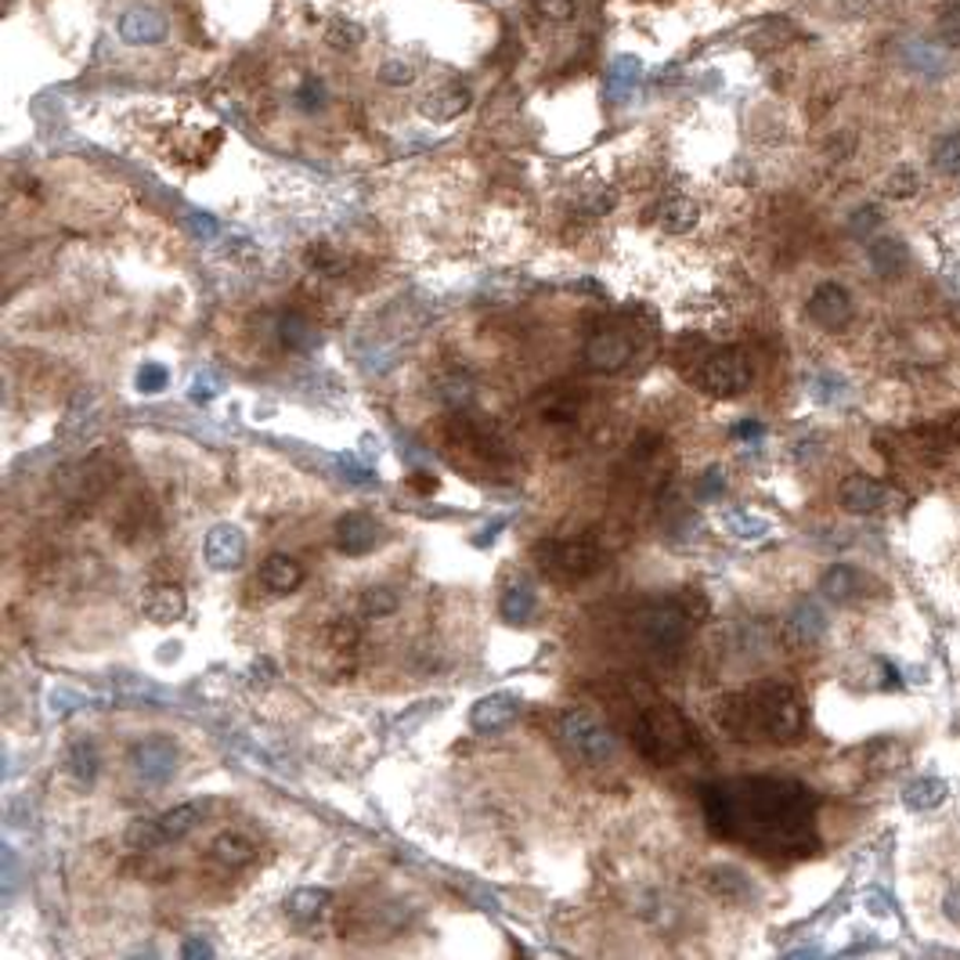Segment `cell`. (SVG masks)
Here are the masks:
<instances>
[{"label":"cell","mask_w":960,"mask_h":960,"mask_svg":"<svg viewBox=\"0 0 960 960\" xmlns=\"http://www.w3.org/2000/svg\"><path fill=\"white\" fill-rule=\"evenodd\" d=\"M708 831L762 856L816 849V795L784 776H733L700 787Z\"/></svg>","instance_id":"cell-1"},{"label":"cell","mask_w":960,"mask_h":960,"mask_svg":"<svg viewBox=\"0 0 960 960\" xmlns=\"http://www.w3.org/2000/svg\"><path fill=\"white\" fill-rule=\"evenodd\" d=\"M715 722L730 740L795 744L806 737V700L784 680H759L715 705Z\"/></svg>","instance_id":"cell-2"},{"label":"cell","mask_w":960,"mask_h":960,"mask_svg":"<svg viewBox=\"0 0 960 960\" xmlns=\"http://www.w3.org/2000/svg\"><path fill=\"white\" fill-rule=\"evenodd\" d=\"M628 737H632V748H636L650 765H675L683 755L694 751L697 730L690 726V719H686L672 700L647 694L643 700H636V708H632Z\"/></svg>","instance_id":"cell-3"},{"label":"cell","mask_w":960,"mask_h":960,"mask_svg":"<svg viewBox=\"0 0 960 960\" xmlns=\"http://www.w3.org/2000/svg\"><path fill=\"white\" fill-rule=\"evenodd\" d=\"M694 625H697V611H694L690 593L669 596V600H647L632 614V636H636L639 650H647L650 658H658L664 664L680 658Z\"/></svg>","instance_id":"cell-4"},{"label":"cell","mask_w":960,"mask_h":960,"mask_svg":"<svg viewBox=\"0 0 960 960\" xmlns=\"http://www.w3.org/2000/svg\"><path fill=\"white\" fill-rule=\"evenodd\" d=\"M535 563L538 571L546 574L549 582L557 585H578L596 578L607 563H611V552L600 541V535L593 531H582V535H557V538H541L535 546Z\"/></svg>","instance_id":"cell-5"},{"label":"cell","mask_w":960,"mask_h":960,"mask_svg":"<svg viewBox=\"0 0 960 960\" xmlns=\"http://www.w3.org/2000/svg\"><path fill=\"white\" fill-rule=\"evenodd\" d=\"M557 737H560L563 748L574 755V759H582L589 765L611 762L614 748H618L611 726H603V722L596 719L593 711H585V708L563 711V715L557 719Z\"/></svg>","instance_id":"cell-6"},{"label":"cell","mask_w":960,"mask_h":960,"mask_svg":"<svg viewBox=\"0 0 960 960\" xmlns=\"http://www.w3.org/2000/svg\"><path fill=\"white\" fill-rule=\"evenodd\" d=\"M694 383L711 398H737L751 387V361L740 347H719L708 350L697 361Z\"/></svg>","instance_id":"cell-7"},{"label":"cell","mask_w":960,"mask_h":960,"mask_svg":"<svg viewBox=\"0 0 960 960\" xmlns=\"http://www.w3.org/2000/svg\"><path fill=\"white\" fill-rule=\"evenodd\" d=\"M448 437H451V445L462 448L466 456H473L481 466L499 470V466H506V462L513 459L510 445H506V440L499 437V431H495L491 423H484L477 412L459 409L456 415H451V423H448Z\"/></svg>","instance_id":"cell-8"},{"label":"cell","mask_w":960,"mask_h":960,"mask_svg":"<svg viewBox=\"0 0 960 960\" xmlns=\"http://www.w3.org/2000/svg\"><path fill=\"white\" fill-rule=\"evenodd\" d=\"M127 762H130V770H134V776H138L141 784L163 787V784L174 781V773L180 765V751H177V744L171 737H160V733H155V737H141L138 744H134Z\"/></svg>","instance_id":"cell-9"},{"label":"cell","mask_w":960,"mask_h":960,"mask_svg":"<svg viewBox=\"0 0 960 960\" xmlns=\"http://www.w3.org/2000/svg\"><path fill=\"white\" fill-rule=\"evenodd\" d=\"M632 354H636V344L625 329H596L582 347L585 369L596 372V376H614L628 365Z\"/></svg>","instance_id":"cell-10"},{"label":"cell","mask_w":960,"mask_h":960,"mask_svg":"<svg viewBox=\"0 0 960 960\" xmlns=\"http://www.w3.org/2000/svg\"><path fill=\"white\" fill-rule=\"evenodd\" d=\"M333 541L344 557H369L372 549L383 546V524L361 510L344 513L340 521L333 524Z\"/></svg>","instance_id":"cell-11"},{"label":"cell","mask_w":960,"mask_h":960,"mask_svg":"<svg viewBox=\"0 0 960 960\" xmlns=\"http://www.w3.org/2000/svg\"><path fill=\"white\" fill-rule=\"evenodd\" d=\"M809 319L827 333H841L845 325L852 322V297L849 289L838 286V282H823V286L812 289L809 297Z\"/></svg>","instance_id":"cell-12"},{"label":"cell","mask_w":960,"mask_h":960,"mask_svg":"<svg viewBox=\"0 0 960 960\" xmlns=\"http://www.w3.org/2000/svg\"><path fill=\"white\" fill-rule=\"evenodd\" d=\"M202 557L213 571H235L246 560V535L239 524H213L202 541Z\"/></svg>","instance_id":"cell-13"},{"label":"cell","mask_w":960,"mask_h":960,"mask_svg":"<svg viewBox=\"0 0 960 960\" xmlns=\"http://www.w3.org/2000/svg\"><path fill=\"white\" fill-rule=\"evenodd\" d=\"M521 719V700L513 694H491L481 697L470 711V726L477 733H502Z\"/></svg>","instance_id":"cell-14"},{"label":"cell","mask_w":960,"mask_h":960,"mask_svg":"<svg viewBox=\"0 0 960 960\" xmlns=\"http://www.w3.org/2000/svg\"><path fill=\"white\" fill-rule=\"evenodd\" d=\"M838 502L841 510L849 513H877L881 506L888 502V488L874 477H867V473H852V477H845L838 484Z\"/></svg>","instance_id":"cell-15"},{"label":"cell","mask_w":960,"mask_h":960,"mask_svg":"<svg viewBox=\"0 0 960 960\" xmlns=\"http://www.w3.org/2000/svg\"><path fill=\"white\" fill-rule=\"evenodd\" d=\"M257 578H261V585L267 593L289 596V593H297L303 585L308 571H303V563L297 557H289V552H271V557L261 563V574H257Z\"/></svg>","instance_id":"cell-16"},{"label":"cell","mask_w":960,"mask_h":960,"mask_svg":"<svg viewBox=\"0 0 960 960\" xmlns=\"http://www.w3.org/2000/svg\"><path fill=\"white\" fill-rule=\"evenodd\" d=\"M185 611H188V596H185L180 585L163 582V585H152V589L141 596V614L149 621H155V625H171V621H180V618H185Z\"/></svg>","instance_id":"cell-17"},{"label":"cell","mask_w":960,"mask_h":960,"mask_svg":"<svg viewBox=\"0 0 960 960\" xmlns=\"http://www.w3.org/2000/svg\"><path fill=\"white\" fill-rule=\"evenodd\" d=\"M827 636V614L816 600H801L795 603V611L787 614V639L798 643V647H816V643Z\"/></svg>","instance_id":"cell-18"},{"label":"cell","mask_w":960,"mask_h":960,"mask_svg":"<svg viewBox=\"0 0 960 960\" xmlns=\"http://www.w3.org/2000/svg\"><path fill=\"white\" fill-rule=\"evenodd\" d=\"M202 820H207V801H180V806L166 809L163 816H155V827H160L163 845H171L202 827Z\"/></svg>","instance_id":"cell-19"},{"label":"cell","mask_w":960,"mask_h":960,"mask_svg":"<svg viewBox=\"0 0 960 960\" xmlns=\"http://www.w3.org/2000/svg\"><path fill=\"white\" fill-rule=\"evenodd\" d=\"M120 37L127 43H160L166 37V18L152 8H130L120 18Z\"/></svg>","instance_id":"cell-20"},{"label":"cell","mask_w":960,"mask_h":960,"mask_svg":"<svg viewBox=\"0 0 960 960\" xmlns=\"http://www.w3.org/2000/svg\"><path fill=\"white\" fill-rule=\"evenodd\" d=\"M275 333H278V344L286 347V350H292V354H308V350H314L319 347V325H314L308 314H300V311H289V314H282L278 319V325H275Z\"/></svg>","instance_id":"cell-21"},{"label":"cell","mask_w":960,"mask_h":960,"mask_svg":"<svg viewBox=\"0 0 960 960\" xmlns=\"http://www.w3.org/2000/svg\"><path fill=\"white\" fill-rule=\"evenodd\" d=\"M210 856L224 867V871H246V867L257 860V845L246 838V834L228 831V834H221V838H213Z\"/></svg>","instance_id":"cell-22"},{"label":"cell","mask_w":960,"mask_h":960,"mask_svg":"<svg viewBox=\"0 0 960 960\" xmlns=\"http://www.w3.org/2000/svg\"><path fill=\"white\" fill-rule=\"evenodd\" d=\"M65 773H70L80 787H95L98 773H101V755L95 748V740L76 737L70 748H65Z\"/></svg>","instance_id":"cell-23"},{"label":"cell","mask_w":960,"mask_h":960,"mask_svg":"<svg viewBox=\"0 0 960 960\" xmlns=\"http://www.w3.org/2000/svg\"><path fill=\"white\" fill-rule=\"evenodd\" d=\"M358 643H361V628L358 621L350 618H333L329 625L322 628V650L329 653V658L350 661L358 653Z\"/></svg>","instance_id":"cell-24"},{"label":"cell","mask_w":960,"mask_h":960,"mask_svg":"<svg viewBox=\"0 0 960 960\" xmlns=\"http://www.w3.org/2000/svg\"><path fill=\"white\" fill-rule=\"evenodd\" d=\"M538 415L552 426H568V423H578L582 415V398L568 387H557L549 394H541L538 398Z\"/></svg>","instance_id":"cell-25"},{"label":"cell","mask_w":960,"mask_h":960,"mask_svg":"<svg viewBox=\"0 0 960 960\" xmlns=\"http://www.w3.org/2000/svg\"><path fill=\"white\" fill-rule=\"evenodd\" d=\"M863 574L852 568V563H838V568H831L827 574H823L820 578V589H823V596H827V600H834V603H849V600H856V596L863 593Z\"/></svg>","instance_id":"cell-26"},{"label":"cell","mask_w":960,"mask_h":960,"mask_svg":"<svg viewBox=\"0 0 960 960\" xmlns=\"http://www.w3.org/2000/svg\"><path fill=\"white\" fill-rule=\"evenodd\" d=\"M333 896L325 888H297L292 896L286 899V913L297 924H314L325 918V910H329Z\"/></svg>","instance_id":"cell-27"},{"label":"cell","mask_w":960,"mask_h":960,"mask_svg":"<svg viewBox=\"0 0 960 960\" xmlns=\"http://www.w3.org/2000/svg\"><path fill=\"white\" fill-rule=\"evenodd\" d=\"M535 607H538V596H535V589H531V582H510L502 589L499 614L510 621V625H524V621H531Z\"/></svg>","instance_id":"cell-28"},{"label":"cell","mask_w":960,"mask_h":960,"mask_svg":"<svg viewBox=\"0 0 960 960\" xmlns=\"http://www.w3.org/2000/svg\"><path fill=\"white\" fill-rule=\"evenodd\" d=\"M470 109V90L462 84H448L440 87L437 95L423 101V116L426 120H456Z\"/></svg>","instance_id":"cell-29"},{"label":"cell","mask_w":960,"mask_h":960,"mask_svg":"<svg viewBox=\"0 0 960 960\" xmlns=\"http://www.w3.org/2000/svg\"><path fill=\"white\" fill-rule=\"evenodd\" d=\"M697 217H700V210H697V202L690 196H669V199L661 202V210H658L661 228L672 232V235L690 232L694 224H697Z\"/></svg>","instance_id":"cell-30"},{"label":"cell","mask_w":960,"mask_h":960,"mask_svg":"<svg viewBox=\"0 0 960 960\" xmlns=\"http://www.w3.org/2000/svg\"><path fill=\"white\" fill-rule=\"evenodd\" d=\"M943 798H946V781H939V776H918V781L902 787V806L913 812H928L939 806Z\"/></svg>","instance_id":"cell-31"},{"label":"cell","mask_w":960,"mask_h":960,"mask_svg":"<svg viewBox=\"0 0 960 960\" xmlns=\"http://www.w3.org/2000/svg\"><path fill=\"white\" fill-rule=\"evenodd\" d=\"M708 888L715 892L719 899H748L751 896V881L744 877L737 867H711L708 871Z\"/></svg>","instance_id":"cell-32"},{"label":"cell","mask_w":960,"mask_h":960,"mask_svg":"<svg viewBox=\"0 0 960 960\" xmlns=\"http://www.w3.org/2000/svg\"><path fill=\"white\" fill-rule=\"evenodd\" d=\"M358 607L365 618H390L401 607V596L398 589H390V585H369V589L361 593Z\"/></svg>","instance_id":"cell-33"},{"label":"cell","mask_w":960,"mask_h":960,"mask_svg":"<svg viewBox=\"0 0 960 960\" xmlns=\"http://www.w3.org/2000/svg\"><path fill=\"white\" fill-rule=\"evenodd\" d=\"M902 261H907V250H902L899 239H874L871 242V264L877 275H896V271H902Z\"/></svg>","instance_id":"cell-34"},{"label":"cell","mask_w":960,"mask_h":960,"mask_svg":"<svg viewBox=\"0 0 960 960\" xmlns=\"http://www.w3.org/2000/svg\"><path fill=\"white\" fill-rule=\"evenodd\" d=\"M719 524L726 527V535L740 538V541H755V538H762L765 531H770V521H762V516H751V513H744V510L726 513Z\"/></svg>","instance_id":"cell-35"},{"label":"cell","mask_w":960,"mask_h":960,"mask_svg":"<svg viewBox=\"0 0 960 960\" xmlns=\"http://www.w3.org/2000/svg\"><path fill=\"white\" fill-rule=\"evenodd\" d=\"M932 166L946 177L960 174V134H950V138H943L939 145H935L932 152Z\"/></svg>","instance_id":"cell-36"},{"label":"cell","mask_w":960,"mask_h":960,"mask_svg":"<svg viewBox=\"0 0 960 960\" xmlns=\"http://www.w3.org/2000/svg\"><path fill=\"white\" fill-rule=\"evenodd\" d=\"M935 37H939L946 48H960V0L946 4L935 18Z\"/></svg>","instance_id":"cell-37"},{"label":"cell","mask_w":960,"mask_h":960,"mask_svg":"<svg viewBox=\"0 0 960 960\" xmlns=\"http://www.w3.org/2000/svg\"><path fill=\"white\" fill-rule=\"evenodd\" d=\"M578 4L582 0H531V8H535L541 22H571L578 15Z\"/></svg>","instance_id":"cell-38"},{"label":"cell","mask_w":960,"mask_h":960,"mask_svg":"<svg viewBox=\"0 0 960 960\" xmlns=\"http://www.w3.org/2000/svg\"><path fill=\"white\" fill-rule=\"evenodd\" d=\"M166 383H171V372H166V365H160V361H145V365L138 369L141 394H163Z\"/></svg>","instance_id":"cell-39"},{"label":"cell","mask_w":960,"mask_h":960,"mask_svg":"<svg viewBox=\"0 0 960 960\" xmlns=\"http://www.w3.org/2000/svg\"><path fill=\"white\" fill-rule=\"evenodd\" d=\"M918 188H921V177H918L913 166H899V171L892 174V180H888V196L892 199H910V196H918Z\"/></svg>","instance_id":"cell-40"},{"label":"cell","mask_w":960,"mask_h":960,"mask_svg":"<svg viewBox=\"0 0 960 960\" xmlns=\"http://www.w3.org/2000/svg\"><path fill=\"white\" fill-rule=\"evenodd\" d=\"M325 40H329L333 48H354V43L361 40V29L350 26V22H329V29H325Z\"/></svg>","instance_id":"cell-41"},{"label":"cell","mask_w":960,"mask_h":960,"mask_svg":"<svg viewBox=\"0 0 960 960\" xmlns=\"http://www.w3.org/2000/svg\"><path fill=\"white\" fill-rule=\"evenodd\" d=\"M812 398L831 404V401H841L845 398V383L838 376H816V383H812Z\"/></svg>","instance_id":"cell-42"},{"label":"cell","mask_w":960,"mask_h":960,"mask_svg":"<svg viewBox=\"0 0 960 960\" xmlns=\"http://www.w3.org/2000/svg\"><path fill=\"white\" fill-rule=\"evenodd\" d=\"M221 394V387H217V379L210 376V372H199L196 376V383H191V401H199V404H207V401H213Z\"/></svg>","instance_id":"cell-43"},{"label":"cell","mask_w":960,"mask_h":960,"mask_svg":"<svg viewBox=\"0 0 960 960\" xmlns=\"http://www.w3.org/2000/svg\"><path fill=\"white\" fill-rule=\"evenodd\" d=\"M297 101H300L303 109H319V105H325V84H319V80H308V84L300 87Z\"/></svg>","instance_id":"cell-44"},{"label":"cell","mask_w":960,"mask_h":960,"mask_svg":"<svg viewBox=\"0 0 960 960\" xmlns=\"http://www.w3.org/2000/svg\"><path fill=\"white\" fill-rule=\"evenodd\" d=\"M722 488H726V477H722V470H708L705 477H700V484H697L700 499H715V495H722Z\"/></svg>","instance_id":"cell-45"},{"label":"cell","mask_w":960,"mask_h":960,"mask_svg":"<svg viewBox=\"0 0 960 960\" xmlns=\"http://www.w3.org/2000/svg\"><path fill=\"white\" fill-rule=\"evenodd\" d=\"M877 221H881V217H877V210H874V207H863V210L852 217V232H856V235H867L871 228H877Z\"/></svg>","instance_id":"cell-46"},{"label":"cell","mask_w":960,"mask_h":960,"mask_svg":"<svg viewBox=\"0 0 960 960\" xmlns=\"http://www.w3.org/2000/svg\"><path fill=\"white\" fill-rule=\"evenodd\" d=\"M180 953H185V957H213V946L207 939H199V935H191Z\"/></svg>","instance_id":"cell-47"},{"label":"cell","mask_w":960,"mask_h":960,"mask_svg":"<svg viewBox=\"0 0 960 960\" xmlns=\"http://www.w3.org/2000/svg\"><path fill=\"white\" fill-rule=\"evenodd\" d=\"M867 910L877 913V918H892V910H888L885 896H877V892H871V896H867Z\"/></svg>","instance_id":"cell-48"},{"label":"cell","mask_w":960,"mask_h":960,"mask_svg":"<svg viewBox=\"0 0 960 960\" xmlns=\"http://www.w3.org/2000/svg\"><path fill=\"white\" fill-rule=\"evenodd\" d=\"M765 426L762 423H737L733 426V437H762Z\"/></svg>","instance_id":"cell-49"},{"label":"cell","mask_w":960,"mask_h":960,"mask_svg":"<svg viewBox=\"0 0 960 960\" xmlns=\"http://www.w3.org/2000/svg\"><path fill=\"white\" fill-rule=\"evenodd\" d=\"M946 918L960 921V888H953L950 896H946Z\"/></svg>","instance_id":"cell-50"},{"label":"cell","mask_w":960,"mask_h":960,"mask_svg":"<svg viewBox=\"0 0 960 960\" xmlns=\"http://www.w3.org/2000/svg\"><path fill=\"white\" fill-rule=\"evenodd\" d=\"M409 484H412V488H420V491H437V481L434 477H412Z\"/></svg>","instance_id":"cell-51"}]
</instances>
